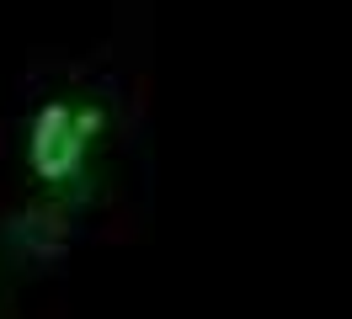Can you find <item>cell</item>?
<instances>
[{"label": "cell", "mask_w": 352, "mask_h": 319, "mask_svg": "<svg viewBox=\"0 0 352 319\" xmlns=\"http://www.w3.org/2000/svg\"><path fill=\"white\" fill-rule=\"evenodd\" d=\"M6 239H11L16 250H27V255H48V250H59L65 229H59V218H54V213H27V218H11Z\"/></svg>", "instance_id": "obj_2"}, {"label": "cell", "mask_w": 352, "mask_h": 319, "mask_svg": "<svg viewBox=\"0 0 352 319\" xmlns=\"http://www.w3.org/2000/svg\"><path fill=\"white\" fill-rule=\"evenodd\" d=\"M91 128H96V112H75L65 102H48L32 123V165L48 181H65L69 170L80 165V149H86Z\"/></svg>", "instance_id": "obj_1"}]
</instances>
